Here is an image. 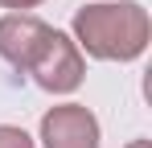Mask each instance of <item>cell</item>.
Instances as JSON below:
<instances>
[{
  "label": "cell",
  "instance_id": "cell-1",
  "mask_svg": "<svg viewBox=\"0 0 152 148\" xmlns=\"http://www.w3.org/2000/svg\"><path fill=\"white\" fill-rule=\"evenodd\" d=\"M70 29H74V45L99 62H136L152 37L148 8L136 0L82 4L70 21Z\"/></svg>",
  "mask_w": 152,
  "mask_h": 148
},
{
  "label": "cell",
  "instance_id": "cell-2",
  "mask_svg": "<svg viewBox=\"0 0 152 148\" xmlns=\"http://www.w3.org/2000/svg\"><path fill=\"white\" fill-rule=\"evenodd\" d=\"M25 74H33V82L41 91H50V95H70L86 78V62H82V49L74 45V37H66V33L53 29L45 49L37 53V62Z\"/></svg>",
  "mask_w": 152,
  "mask_h": 148
},
{
  "label": "cell",
  "instance_id": "cell-3",
  "mask_svg": "<svg viewBox=\"0 0 152 148\" xmlns=\"http://www.w3.org/2000/svg\"><path fill=\"white\" fill-rule=\"evenodd\" d=\"M103 132L91 107L82 103H62L41 115V144L45 148H99Z\"/></svg>",
  "mask_w": 152,
  "mask_h": 148
},
{
  "label": "cell",
  "instance_id": "cell-4",
  "mask_svg": "<svg viewBox=\"0 0 152 148\" xmlns=\"http://www.w3.org/2000/svg\"><path fill=\"white\" fill-rule=\"evenodd\" d=\"M50 33H53V25H45L41 17L8 12V17H0V58L12 70H29L37 62V53L45 49Z\"/></svg>",
  "mask_w": 152,
  "mask_h": 148
},
{
  "label": "cell",
  "instance_id": "cell-5",
  "mask_svg": "<svg viewBox=\"0 0 152 148\" xmlns=\"http://www.w3.org/2000/svg\"><path fill=\"white\" fill-rule=\"evenodd\" d=\"M0 148H37L33 136L25 127H12V123H0Z\"/></svg>",
  "mask_w": 152,
  "mask_h": 148
},
{
  "label": "cell",
  "instance_id": "cell-6",
  "mask_svg": "<svg viewBox=\"0 0 152 148\" xmlns=\"http://www.w3.org/2000/svg\"><path fill=\"white\" fill-rule=\"evenodd\" d=\"M41 0H0V8H12V12H25V8H37Z\"/></svg>",
  "mask_w": 152,
  "mask_h": 148
},
{
  "label": "cell",
  "instance_id": "cell-7",
  "mask_svg": "<svg viewBox=\"0 0 152 148\" xmlns=\"http://www.w3.org/2000/svg\"><path fill=\"white\" fill-rule=\"evenodd\" d=\"M127 148H152V140H132Z\"/></svg>",
  "mask_w": 152,
  "mask_h": 148
}]
</instances>
